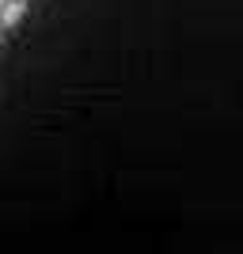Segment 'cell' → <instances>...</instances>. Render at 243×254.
<instances>
[{
	"mask_svg": "<svg viewBox=\"0 0 243 254\" xmlns=\"http://www.w3.org/2000/svg\"><path fill=\"white\" fill-rule=\"evenodd\" d=\"M19 19H23V0H8V4L0 8V23H4V27H15Z\"/></svg>",
	"mask_w": 243,
	"mask_h": 254,
	"instance_id": "obj_1",
	"label": "cell"
},
{
	"mask_svg": "<svg viewBox=\"0 0 243 254\" xmlns=\"http://www.w3.org/2000/svg\"><path fill=\"white\" fill-rule=\"evenodd\" d=\"M4 4H8V0H0V8H4Z\"/></svg>",
	"mask_w": 243,
	"mask_h": 254,
	"instance_id": "obj_2",
	"label": "cell"
}]
</instances>
